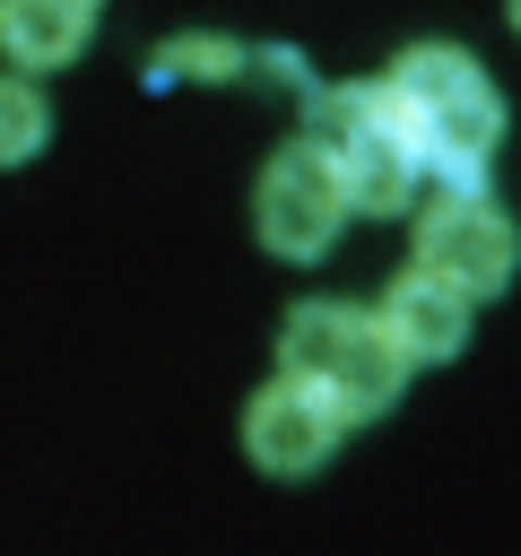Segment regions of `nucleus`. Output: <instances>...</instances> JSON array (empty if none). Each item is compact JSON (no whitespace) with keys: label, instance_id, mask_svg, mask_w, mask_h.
Masks as SVG:
<instances>
[{"label":"nucleus","instance_id":"nucleus-1","mask_svg":"<svg viewBox=\"0 0 521 556\" xmlns=\"http://www.w3.org/2000/svg\"><path fill=\"white\" fill-rule=\"evenodd\" d=\"M417 156L434 182H486V156L504 139V96L486 87V70L460 52V43H417L382 70Z\"/></svg>","mask_w":521,"mask_h":556},{"label":"nucleus","instance_id":"nucleus-5","mask_svg":"<svg viewBox=\"0 0 521 556\" xmlns=\"http://www.w3.org/2000/svg\"><path fill=\"white\" fill-rule=\"evenodd\" d=\"M339 434H347V408H339L321 382H304V374L260 382L252 408H243V452H252L269 478H313V469L339 452Z\"/></svg>","mask_w":521,"mask_h":556},{"label":"nucleus","instance_id":"nucleus-2","mask_svg":"<svg viewBox=\"0 0 521 556\" xmlns=\"http://www.w3.org/2000/svg\"><path fill=\"white\" fill-rule=\"evenodd\" d=\"M278 356H287V374L321 382V391L347 408V426H356V417H382V408L408 391V374H417V365L399 356V339L382 330V313H356V304H330V295H313V304L287 313Z\"/></svg>","mask_w":521,"mask_h":556},{"label":"nucleus","instance_id":"nucleus-10","mask_svg":"<svg viewBox=\"0 0 521 556\" xmlns=\"http://www.w3.org/2000/svg\"><path fill=\"white\" fill-rule=\"evenodd\" d=\"M504 9H512V35H521V0H504Z\"/></svg>","mask_w":521,"mask_h":556},{"label":"nucleus","instance_id":"nucleus-8","mask_svg":"<svg viewBox=\"0 0 521 556\" xmlns=\"http://www.w3.org/2000/svg\"><path fill=\"white\" fill-rule=\"evenodd\" d=\"M234 70H252V52L226 43V35H174V43H156V61H148L156 87H182V78H234Z\"/></svg>","mask_w":521,"mask_h":556},{"label":"nucleus","instance_id":"nucleus-9","mask_svg":"<svg viewBox=\"0 0 521 556\" xmlns=\"http://www.w3.org/2000/svg\"><path fill=\"white\" fill-rule=\"evenodd\" d=\"M43 139H52V104L26 78H0V165H26Z\"/></svg>","mask_w":521,"mask_h":556},{"label":"nucleus","instance_id":"nucleus-4","mask_svg":"<svg viewBox=\"0 0 521 556\" xmlns=\"http://www.w3.org/2000/svg\"><path fill=\"white\" fill-rule=\"evenodd\" d=\"M417 261L443 269L469 304L478 295H504L512 269H521V226L486 200V182H434L425 217H417Z\"/></svg>","mask_w":521,"mask_h":556},{"label":"nucleus","instance_id":"nucleus-6","mask_svg":"<svg viewBox=\"0 0 521 556\" xmlns=\"http://www.w3.org/2000/svg\"><path fill=\"white\" fill-rule=\"evenodd\" d=\"M382 330L399 339V356L408 365H443V356H460L469 348V295L443 278V269H399L391 278V295H382Z\"/></svg>","mask_w":521,"mask_h":556},{"label":"nucleus","instance_id":"nucleus-7","mask_svg":"<svg viewBox=\"0 0 521 556\" xmlns=\"http://www.w3.org/2000/svg\"><path fill=\"white\" fill-rule=\"evenodd\" d=\"M96 35V0H0V52L17 70H61Z\"/></svg>","mask_w":521,"mask_h":556},{"label":"nucleus","instance_id":"nucleus-3","mask_svg":"<svg viewBox=\"0 0 521 556\" xmlns=\"http://www.w3.org/2000/svg\"><path fill=\"white\" fill-rule=\"evenodd\" d=\"M347 208H356V200H347V174H339V156L313 148V139L278 148V156L260 165V182H252V235H260L278 261H321V252L339 243Z\"/></svg>","mask_w":521,"mask_h":556}]
</instances>
